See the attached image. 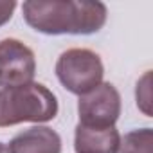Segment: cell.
I'll return each instance as SVG.
<instances>
[{
	"mask_svg": "<svg viewBox=\"0 0 153 153\" xmlns=\"http://www.w3.org/2000/svg\"><path fill=\"white\" fill-rule=\"evenodd\" d=\"M36 74L34 52L16 38L0 42V87L13 88L33 83Z\"/></svg>",
	"mask_w": 153,
	"mask_h": 153,
	"instance_id": "obj_5",
	"label": "cell"
},
{
	"mask_svg": "<svg viewBox=\"0 0 153 153\" xmlns=\"http://www.w3.org/2000/svg\"><path fill=\"white\" fill-rule=\"evenodd\" d=\"M79 124L90 128L115 126L121 115V94L112 83H101L78 101Z\"/></svg>",
	"mask_w": 153,
	"mask_h": 153,
	"instance_id": "obj_4",
	"label": "cell"
},
{
	"mask_svg": "<svg viewBox=\"0 0 153 153\" xmlns=\"http://www.w3.org/2000/svg\"><path fill=\"white\" fill-rule=\"evenodd\" d=\"M56 76L70 94L81 97L103 83L105 67L97 52L74 47L59 54L56 61Z\"/></svg>",
	"mask_w": 153,
	"mask_h": 153,
	"instance_id": "obj_3",
	"label": "cell"
},
{
	"mask_svg": "<svg viewBox=\"0 0 153 153\" xmlns=\"http://www.w3.org/2000/svg\"><path fill=\"white\" fill-rule=\"evenodd\" d=\"M121 144V133L115 126L90 128L78 123L74 131L76 153H117Z\"/></svg>",
	"mask_w": 153,
	"mask_h": 153,
	"instance_id": "obj_6",
	"label": "cell"
},
{
	"mask_svg": "<svg viewBox=\"0 0 153 153\" xmlns=\"http://www.w3.org/2000/svg\"><path fill=\"white\" fill-rule=\"evenodd\" d=\"M117 153H153V131L151 128H140L128 131L121 137Z\"/></svg>",
	"mask_w": 153,
	"mask_h": 153,
	"instance_id": "obj_8",
	"label": "cell"
},
{
	"mask_svg": "<svg viewBox=\"0 0 153 153\" xmlns=\"http://www.w3.org/2000/svg\"><path fill=\"white\" fill-rule=\"evenodd\" d=\"M0 153H9V148H7V144L0 142Z\"/></svg>",
	"mask_w": 153,
	"mask_h": 153,
	"instance_id": "obj_11",
	"label": "cell"
},
{
	"mask_svg": "<svg viewBox=\"0 0 153 153\" xmlns=\"http://www.w3.org/2000/svg\"><path fill=\"white\" fill-rule=\"evenodd\" d=\"M9 153H61V137L49 126H33L9 142Z\"/></svg>",
	"mask_w": 153,
	"mask_h": 153,
	"instance_id": "obj_7",
	"label": "cell"
},
{
	"mask_svg": "<svg viewBox=\"0 0 153 153\" xmlns=\"http://www.w3.org/2000/svg\"><path fill=\"white\" fill-rule=\"evenodd\" d=\"M135 99H137V108L144 115L151 117V70H148L137 81Z\"/></svg>",
	"mask_w": 153,
	"mask_h": 153,
	"instance_id": "obj_9",
	"label": "cell"
},
{
	"mask_svg": "<svg viewBox=\"0 0 153 153\" xmlns=\"http://www.w3.org/2000/svg\"><path fill=\"white\" fill-rule=\"evenodd\" d=\"M58 99L42 83L0 90V128L20 123H49L58 115Z\"/></svg>",
	"mask_w": 153,
	"mask_h": 153,
	"instance_id": "obj_2",
	"label": "cell"
},
{
	"mask_svg": "<svg viewBox=\"0 0 153 153\" xmlns=\"http://www.w3.org/2000/svg\"><path fill=\"white\" fill-rule=\"evenodd\" d=\"M15 9H16V2H13V0L11 2H0V27L11 20Z\"/></svg>",
	"mask_w": 153,
	"mask_h": 153,
	"instance_id": "obj_10",
	"label": "cell"
},
{
	"mask_svg": "<svg viewBox=\"0 0 153 153\" xmlns=\"http://www.w3.org/2000/svg\"><path fill=\"white\" fill-rule=\"evenodd\" d=\"M24 20L42 34H94L106 24L108 9L92 0H29L22 4Z\"/></svg>",
	"mask_w": 153,
	"mask_h": 153,
	"instance_id": "obj_1",
	"label": "cell"
}]
</instances>
